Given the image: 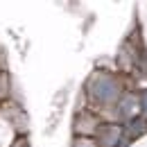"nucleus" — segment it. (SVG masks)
Returning <instances> with one entry per match:
<instances>
[{
  "mask_svg": "<svg viewBox=\"0 0 147 147\" xmlns=\"http://www.w3.org/2000/svg\"><path fill=\"white\" fill-rule=\"evenodd\" d=\"M104 118L100 113L91 111L88 107L86 109H79L77 115H75V122H73V131L75 136H82V138H93L97 134V129L102 127Z\"/></svg>",
  "mask_w": 147,
  "mask_h": 147,
  "instance_id": "f257e3e1",
  "label": "nucleus"
},
{
  "mask_svg": "<svg viewBox=\"0 0 147 147\" xmlns=\"http://www.w3.org/2000/svg\"><path fill=\"white\" fill-rule=\"evenodd\" d=\"M11 147H27V140H25L23 136H18V138H16V143H14Z\"/></svg>",
  "mask_w": 147,
  "mask_h": 147,
  "instance_id": "20e7f679",
  "label": "nucleus"
},
{
  "mask_svg": "<svg viewBox=\"0 0 147 147\" xmlns=\"http://www.w3.org/2000/svg\"><path fill=\"white\" fill-rule=\"evenodd\" d=\"M70 147H97V143H95V138H82V136H75Z\"/></svg>",
  "mask_w": 147,
  "mask_h": 147,
  "instance_id": "7ed1b4c3",
  "label": "nucleus"
},
{
  "mask_svg": "<svg viewBox=\"0 0 147 147\" xmlns=\"http://www.w3.org/2000/svg\"><path fill=\"white\" fill-rule=\"evenodd\" d=\"M122 134H125V129L120 125H115V122H102V127L97 129V134L93 138H95L97 147H118Z\"/></svg>",
  "mask_w": 147,
  "mask_h": 147,
  "instance_id": "f03ea898",
  "label": "nucleus"
}]
</instances>
